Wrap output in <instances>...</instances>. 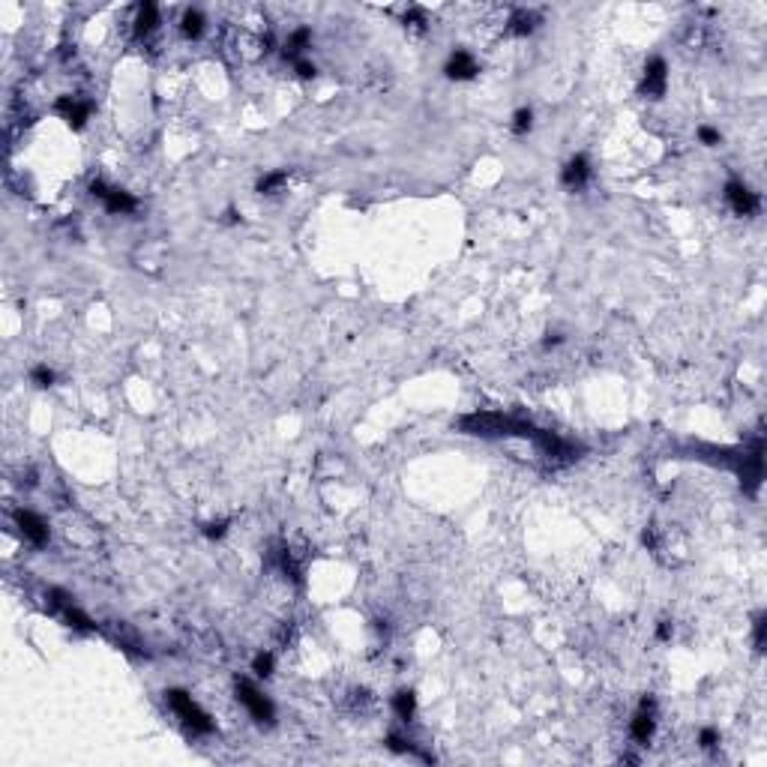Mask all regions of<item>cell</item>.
Instances as JSON below:
<instances>
[{
  "label": "cell",
  "mask_w": 767,
  "mask_h": 767,
  "mask_svg": "<svg viewBox=\"0 0 767 767\" xmlns=\"http://www.w3.org/2000/svg\"><path fill=\"white\" fill-rule=\"evenodd\" d=\"M165 698H168L171 711H174L180 720H183L186 729H192L195 735H210V731H213V720L192 702V696H189L186 689H168V692H165Z\"/></svg>",
  "instance_id": "cell-1"
},
{
  "label": "cell",
  "mask_w": 767,
  "mask_h": 767,
  "mask_svg": "<svg viewBox=\"0 0 767 767\" xmlns=\"http://www.w3.org/2000/svg\"><path fill=\"white\" fill-rule=\"evenodd\" d=\"M237 696H240V702L246 705V711L252 713L255 722H261V725H270V722H273V716H276L273 702H270V698L264 696V692L255 687V683H249V680H237Z\"/></svg>",
  "instance_id": "cell-2"
},
{
  "label": "cell",
  "mask_w": 767,
  "mask_h": 767,
  "mask_svg": "<svg viewBox=\"0 0 767 767\" xmlns=\"http://www.w3.org/2000/svg\"><path fill=\"white\" fill-rule=\"evenodd\" d=\"M654 731H656V702L650 696H645L639 705V713L630 720V735L636 744H650Z\"/></svg>",
  "instance_id": "cell-3"
},
{
  "label": "cell",
  "mask_w": 767,
  "mask_h": 767,
  "mask_svg": "<svg viewBox=\"0 0 767 767\" xmlns=\"http://www.w3.org/2000/svg\"><path fill=\"white\" fill-rule=\"evenodd\" d=\"M90 192H93L99 201L105 204V210H108V213H132V210L138 207V201H135V198H132L129 192L105 186L102 180H93V183H90Z\"/></svg>",
  "instance_id": "cell-4"
},
{
  "label": "cell",
  "mask_w": 767,
  "mask_h": 767,
  "mask_svg": "<svg viewBox=\"0 0 767 767\" xmlns=\"http://www.w3.org/2000/svg\"><path fill=\"white\" fill-rule=\"evenodd\" d=\"M725 201L731 204V210H735L737 216H755L758 207H762L758 195H755L749 186L737 183V180H731V183L725 186Z\"/></svg>",
  "instance_id": "cell-5"
},
{
  "label": "cell",
  "mask_w": 767,
  "mask_h": 767,
  "mask_svg": "<svg viewBox=\"0 0 767 767\" xmlns=\"http://www.w3.org/2000/svg\"><path fill=\"white\" fill-rule=\"evenodd\" d=\"M665 84H669V66H665L663 57H654L648 66H645V76H641V96H663L665 93Z\"/></svg>",
  "instance_id": "cell-6"
},
{
  "label": "cell",
  "mask_w": 767,
  "mask_h": 767,
  "mask_svg": "<svg viewBox=\"0 0 767 767\" xmlns=\"http://www.w3.org/2000/svg\"><path fill=\"white\" fill-rule=\"evenodd\" d=\"M15 525H19L21 537L30 540L33 546H39V549H43L48 542V537H51V534H48V525L36 513H30V510H19V513H15Z\"/></svg>",
  "instance_id": "cell-7"
},
{
  "label": "cell",
  "mask_w": 767,
  "mask_h": 767,
  "mask_svg": "<svg viewBox=\"0 0 767 767\" xmlns=\"http://www.w3.org/2000/svg\"><path fill=\"white\" fill-rule=\"evenodd\" d=\"M444 72H447V78H453V81H471L477 72H480V66H477L474 54H468V51H461V48H459V51L450 54Z\"/></svg>",
  "instance_id": "cell-8"
},
{
  "label": "cell",
  "mask_w": 767,
  "mask_h": 767,
  "mask_svg": "<svg viewBox=\"0 0 767 767\" xmlns=\"http://www.w3.org/2000/svg\"><path fill=\"white\" fill-rule=\"evenodd\" d=\"M57 114H60V117L69 123L72 129H81L87 123V117H90V105L81 102L78 96H63L60 102H57Z\"/></svg>",
  "instance_id": "cell-9"
},
{
  "label": "cell",
  "mask_w": 767,
  "mask_h": 767,
  "mask_svg": "<svg viewBox=\"0 0 767 767\" xmlns=\"http://www.w3.org/2000/svg\"><path fill=\"white\" fill-rule=\"evenodd\" d=\"M560 180H564L566 189H582V186L591 180V162H588V156H582V153L573 156V159L564 165V174H560Z\"/></svg>",
  "instance_id": "cell-10"
},
{
  "label": "cell",
  "mask_w": 767,
  "mask_h": 767,
  "mask_svg": "<svg viewBox=\"0 0 767 767\" xmlns=\"http://www.w3.org/2000/svg\"><path fill=\"white\" fill-rule=\"evenodd\" d=\"M393 711H396L399 720L411 722V720H414V713H417V696L411 689H399L393 696Z\"/></svg>",
  "instance_id": "cell-11"
},
{
  "label": "cell",
  "mask_w": 767,
  "mask_h": 767,
  "mask_svg": "<svg viewBox=\"0 0 767 767\" xmlns=\"http://www.w3.org/2000/svg\"><path fill=\"white\" fill-rule=\"evenodd\" d=\"M156 24H159V10H156V3H141V6H138V19H135L138 36H147Z\"/></svg>",
  "instance_id": "cell-12"
},
{
  "label": "cell",
  "mask_w": 767,
  "mask_h": 767,
  "mask_svg": "<svg viewBox=\"0 0 767 767\" xmlns=\"http://www.w3.org/2000/svg\"><path fill=\"white\" fill-rule=\"evenodd\" d=\"M309 39H312V30H309V27L294 30L291 36H288V43H285V57H291V60H300V54H303V48L309 45Z\"/></svg>",
  "instance_id": "cell-13"
},
{
  "label": "cell",
  "mask_w": 767,
  "mask_h": 767,
  "mask_svg": "<svg viewBox=\"0 0 767 767\" xmlns=\"http://www.w3.org/2000/svg\"><path fill=\"white\" fill-rule=\"evenodd\" d=\"M204 15L198 12V10H186L183 12V21H180V30H183V36L186 39H198L204 33Z\"/></svg>",
  "instance_id": "cell-14"
},
{
  "label": "cell",
  "mask_w": 767,
  "mask_h": 767,
  "mask_svg": "<svg viewBox=\"0 0 767 767\" xmlns=\"http://www.w3.org/2000/svg\"><path fill=\"white\" fill-rule=\"evenodd\" d=\"M534 24H537V15L527 12V10H518V12H513V19H510V30L518 33V36H525V33L534 30Z\"/></svg>",
  "instance_id": "cell-15"
},
{
  "label": "cell",
  "mask_w": 767,
  "mask_h": 767,
  "mask_svg": "<svg viewBox=\"0 0 767 767\" xmlns=\"http://www.w3.org/2000/svg\"><path fill=\"white\" fill-rule=\"evenodd\" d=\"M273 669H276V656L270 654V650H261V654L252 659V672L258 674V678H270Z\"/></svg>",
  "instance_id": "cell-16"
},
{
  "label": "cell",
  "mask_w": 767,
  "mask_h": 767,
  "mask_svg": "<svg viewBox=\"0 0 767 767\" xmlns=\"http://www.w3.org/2000/svg\"><path fill=\"white\" fill-rule=\"evenodd\" d=\"M285 180H288V171H273V174H264V177L258 180V192H261V195H273L279 186H285Z\"/></svg>",
  "instance_id": "cell-17"
},
{
  "label": "cell",
  "mask_w": 767,
  "mask_h": 767,
  "mask_svg": "<svg viewBox=\"0 0 767 767\" xmlns=\"http://www.w3.org/2000/svg\"><path fill=\"white\" fill-rule=\"evenodd\" d=\"M534 126V111L531 108H518L513 114V135H527Z\"/></svg>",
  "instance_id": "cell-18"
},
{
  "label": "cell",
  "mask_w": 767,
  "mask_h": 767,
  "mask_svg": "<svg viewBox=\"0 0 767 767\" xmlns=\"http://www.w3.org/2000/svg\"><path fill=\"white\" fill-rule=\"evenodd\" d=\"M30 381L36 384V387H51V384H54V372H51L48 366H36V369L30 372Z\"/></svg>",
  "instance_id": "cell-19"
},
{
  "label": "cell",
  "mask_w": 767,
  "mask_h": 767,
  "mask_svg": "<svg viewBox=\"0 0 767 767\" xmlns=\"http://www.w3.org/2000/svg\"><path fill=\"white\" fill-rule=\"evenodd\" d=\"M716 744H720V731H716V729H702V735H698V746H702V749H713Z\"/></svg>",
  "instance_id": "cell-20"
},
{
  "label": "cell",
  "mask_w": 767,
  "mask_h": 767,
  "mask_svg": "<svg viewBox=\"0 0 767 767\" xmlns=\"http://www.w3.org/2000/svg\"><path fill=\"white\" fill-rule=\"evenodd\" d=\"M698 141L707 144V147H716V144H720V132L711 129V126H702V129H698Z\"/></svg>",
  "instance_id": "cell-21"
},
{
  "label": "cell",
  "mask_w": 767,
  "mask_h": 767,
  "mask_svg": "<svg viewBox=\"0 0 767 767\" xmlns=\"http://www.w3.org/2000/svg\"><path fill=\"white\" fill-rule=\"evenodd\" d=\"M294 69H297V76H300V78H315V72H318L315 63L303 60V57H300V60H294Z\"/></svg>",
  "instance_id": "cell-22"
},
{
  "label": "cell",
  "mask_w": 767,
  "mask_h": 767,
  "mask_svg": "<svg viewBox=\"0 0 767 767\" xmlns=\"http://www.w3.org/2000/svg\"><path fill=\"white\" fill-rule=\"evenodd\" d=\"M225 527H228V522H210L207 527H204V537H210V540H219L222 534H225Z\"/></svg>",
  "instance_id": "cell-23"
},
{
  "label": "cell",
  "mask_w": 767,
  "mask_h": 767,
  "mask_svg": "<svg viewBox=\"0 0 767 767\" xmlns=\"http://www.w3.org/2000/svg\"><path fill=\"white\" fill-rule=\"evenodd\" d=\"M755 648H758V650L764 648V615L755 617Z\"/></svg>",
  "instance_id": "cell-24"
},
{
  "label": "cell",
  "mask_w": 767,
  "mask_h": 767,
  "mask_svg": "<svg viewBox=\"0 0 767 767\" xmlns=\"http://www.w3.org/2000/svg\"><path fill=\"white\" fill-rule=\"evenodd\" d=\"M656 639H659V641H669V639H672V623H669V621H663V623L656 626Z\"/></svg>",
  "instance_id": "cell-25"
},
{
  "label": "cell",
  "mask_w": 767,
  "mask_h": 767,
  "mask_svg": "<svg viewBox=\"0 0 767 767\" xmlns=\"http://www.w3.org/2000/svg\"><path fill=\"white\" fill-rule=\"evenodd\" d=\"M560 342H564V339L555 333V336H549V339H546V348H555V345H560Z\"/></svg>",
  "instance_id": "cell-26"
}]
</instances>
